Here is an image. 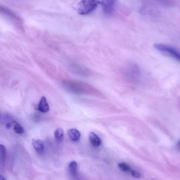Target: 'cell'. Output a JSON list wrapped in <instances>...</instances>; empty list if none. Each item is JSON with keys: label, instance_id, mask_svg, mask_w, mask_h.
<instances>
[{"label": "cell", "instance_id": "cell-10", "mask_svg": "<svg viewBox=\"0 0 180 180\" xmlns=\"http://www.w3.org/2000/svg\"><path fill=\"white\" fill-rule=\"evenodd\" d=\"M54 135L56 140L58 141H61L64 138V132L61 128H57L55 130Z\"/></svg>", "mask_w": 180, "mask_h": 180}, {"label": "cell", "instance_id": "cell-7", "mask_svg": "<svg viewBox=\"0 0 180 180\" xmlns=\"http://www.w3.org/2000/svg\"><path fill=\"white\" fill-rule=\"evenodd\" d=\"M38 109L40 112L43 113H45L49 111L50 110L49 105L45 97H42L38 105Z\"/></svg>", "mask_w": 180, "mask_h": 180}, {"label": "cell", "instance_id": "cell-9", "mask_svg": "<svg viewBox=\"0 0 180 180\" xmlns=\"http://www.w3.org/2000/svg\"><path fill=\"white\" fill-rule=\"evenodd\" d=\"M89 138L90 142L94 146L98 147L100 145L101 139L95 133L93 132L90 133Z\"/></svg>", "mask_w": 180, "mask_h": 180}, {"label": "cell", "instance_id": "cell-5", "mask_svg": "<svg viewBox=\"0 0 180 180\" xmlns=\"http://www.w3.org/2000/svg\"><path fill=\"white\" fill-rule=\"evenodd\" d=\"M149 121L150 123L156 127L157 129L160 130L165 135L168 137H172V135L169 130L164 124L157 119L151 118L149 119Z\"/></svg>", "mask_w": 180, "mask_h": 180}, {"label": "cell", "instance_id": "cell-3", "mask_svg": "<svg viewBox=\"0 0 180 180\" xmlns=\"http://www.w3.org/2000/svg\"><path fill=\"white\" fill-rule=\"evenodd\" d=\"M124 73L130 79L136 80L139 77L140 70L138 66L133 63L126 64L123 69Z\"/></svg>", "mask_w": 180, "mask_h": 180}, {"label": "cell", "instance_id": "cell-11", "mask_svg": "<svg viewBox=\"0 0 180 180\" xmlns=\"http://www.w3.org/2000/svg\"><path fill=\"white\" fill-rule=\"evenodd\" d=\"M77 163L75 161H72L69 165L68 167L72 175L75 176L77 173Z\"/></svg>", "mask_w": 180, "mask_h": 180}, {"label": "cell", "instance_id": "cell-13", "mask_svg": "<svg viewBox=\"0 0 180 180\" xmlns=\"http://www.w3.org/2000/svg\"><path fill=\"white\" fill-rule=\"evenodd\" d=\"M0 151H1V162H4L6 157L7 150L4 145H0Z\"/></svg>", "mask_w": 180, "mask_h": 180}, {"label": "cell", "instance_id": "cell-2", "mask_svg": "<svg viewBox=\"0 0 180 180\" xmlns=\"http://www.w3.org/2000/svg\"><path fill=\"white\" fill-rule=\"evenodd\" d=\"M154 47L157 50L165 53L180 62V52L175 48L160 43L154 44Z\"/></svg>", "mask_w": 180, "mask_h": 180}, {"label": "cell", "instance_id": "cell-17", "mask_svg": "<svg viewBox=\"0 0 180 180\" xmlns=\"http://www.w3.org/2000/svg\"><path fill=\"white\" fill-rule=\"evenodd\" d=\"M177 146L178 148L180 149V140L177 143Z\"/></svg>", "mask_w": 180, "mask_h": 180}, {"label": "cell", "instance_id": "cell-16", "mask_svg": "<svg viewBox=\"0 0 180 180\" xmlns=\"http://www.w3.org/2000/svg\"><path fill=\"white\" fill-rule=\"evenodd\" d=\"M11 127V124H10L9 123H8V124H6V127L7 128V129H9V128H10Z\"/></svg>", "mask_w": 180, "mask_h": 180}, {"label": "cell", "instance_id": "cell-12", "mask_svg": "<svg viewBox=\"0 0 180 180\" xmlns=\"http://www.w3.org/2000/svg\"><path fill=\"white\" fill-rule=\"evenodd\" d=\"M13 130L15 133L17 134H23L24 132V128L18 122H15Z\"/></svg>", "mask_w": 180, "mask_h": 180}, {"label": "cell", "instance_id": "cell-4", "mask_svg": "<svg viewBox=\"0 0 180 180\" xmlns=\"http://www.w3.org/2000/svg\"><path fill=\"white\" fill-rule=\"evenodd\" d=\"M103 13L107 16H112L116 9V1H100Z\"/></svg>", "mask_w": 180, "mask_h": 180}, {"label": "cell", "instance_id": "cell-1", "mask_svg": "<svg viewBox=\"0 0 180 180\" xmlns=\"http://www.w3.org/2000/svg\"><path fill=\"white\" fill-rule=\"evenodd\" d=\"M100 4V1L95 0H84L78 3L76 11L80 15H86L92 12Z\"/></svg>", "mask_w": 180, "mask_h": 180}, {"label": "cell", "instance_id": "cell-18", "mask_svg": "<svg viewBox=\"0 0 180 180\" xmlns=\"http://www.w3.org/2000/svg\"><path fill=\"white\" fill-rule=\"evenodd\" d=\"M0 180H5V179L3 176H1V178H0Z\"/></svg>", "mask_w": 180, "mask_h": 180}, {"label": "cell", "instance_id": "cell-14", "mask_svg": "<svg viewBox=\"0 0 180 180\" xmlns=\"http://www.w3.org/2000/svg\"><path fill=\"white\" fill-rule=\"evenodd\" d=\"M119 168L121 171L127 172L131 171V168L130 166L127 164L121 162L118 165Z\"/></svg>", "mask_w": 180, "mask_h": 180}, {"label": "cell", "instance_id": "cell-15", "mask_svg": "<svg viewBox=\"0 0 180 180\" xmlns=\"http://www.w3.org/2000/svg\"><path fill=\"white\" fill-rule=\"evenodd\" d=\"M130 171H131V175L133 177L137 178H138L140 177V174L139 172L133 170H131Z\"/></svg>", "mask_w": 180, "mask_h": 180}, {"label": "cell", "instance_id": "cell-8", "mask_svg": "<svg viewBox=\"0 0 180 180\" xmlns=\"http://www.w3.org/2000/svg\"><path fill=\"white\" fill-rule=\"evenodd\" d=\"M67 134L70 139L74 141H78L81 137V134L80 132L75 129H69L68 131Z\"/></svg>", "mask_w": 180, "mask_h": 180}, {"label": "cell", "instance_id": "cell-6", "mask_svg": "<svg viewBox=\"0 0 180 180\" xmlns=\"http://www.w3.org/2000/svg\"><path fill=\"white\" fill-rule=\"evenodd\" d=\"M32 145L36 152L40 154H43L45 150V143L41 140L32 139Z\"/></svg>", "mask_w": 180, "mask_h": 180}, {"label": "cell", "instance_id": "cell-19", "mask_svg": "<svg viewBox=\"0 0 180 180\" xmlns=\"http://www.w3.org/2000/svg\"><path fill=\"white\" fill-rule=\"evenodd\" d=\"M178 102H179V108L180 109V97H179V99H178Z\"/></svg>", "mask_w": 180, "mask_h": 180}]
</instances>
